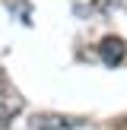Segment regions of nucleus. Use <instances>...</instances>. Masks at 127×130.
<instances>
[{"mask_svg":"<svg viewBox=\"0 0 127 130\" xmlns=\"http://www.w3.org/2000/svg\"><path fill=\"white\" fill-rule=\"evenodd\" d=\"M22 105H25V102H22V95H19L16 89L10 86V79H6V70L0 67V121L6 124L13 114H19V111H22Z\"/></svg>","mask_w":127,"mask_h":130,"instance_id":"f257e3e1","label":"nucleus"},{"mask_svg":"<svg viewBox=\"0 0 127 130\" xmlns=\"http://www.w3.org/2000/svg\"><path fill=\"white\" fill-rule=\"evenodd\" d=\"M6 6H10V13L16 10V16H19V22H25V25L32 22V6L25 3V0H10V3H6Z\"/></svg>","mask_w":127,"mask_h":130,"instance_id":"20e7f679","label":"nucleus"},{"mask_svg":"<svg viewBox=\"0 0 127 130\" xmlns=\"http://www.w3.org/2000/svg\"><path fill=\"white\" fill-rule=\"evenodd\" d=\"M114 0H95V6H111Z\"/></svg>","mask_w":127,"mask_h":130,"instance_id":"39448f33","label":"nucleus"},{"mask_svg":"<svg viewBox=\"0 0 127 130\" xmlns=\"http://www.w3.org/2000/svg\"><path fill=\"white\" fill-rule=\"evenodd\" d=\"M32 130H73V127H83L80 118H67V114H32L29 121Z\"/></svg>","mask_w":127,"mask_h":130,"instance_id":"f03ea898","label":"nucleus"},{"mask_svg":"<svg viewBox=\"0 0 127 130\" xmlns=\"http://www.w3.org/2000/svg\"><path fill=\"white\" fill-rule=\"evenodd\" d=\"M99 57H102L105 67H118L127 57V44L121 41L118 35H108V38H102V44H99Z\"/></svg>","mask_w":127,"mask_h":130,"instance_id":"7ed1b4c3","label":"nucleus"}]
</instances>
